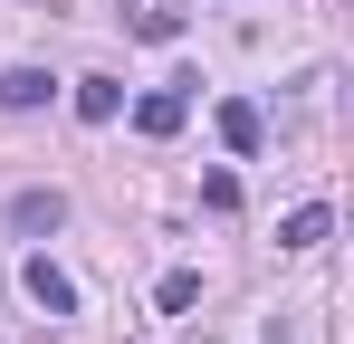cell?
Masks as SVG:
<instances>
[{
	"instance_id": "6da1fadb",
	"label": "cell",
	"mask_w": 354,
	"mask_h": 344,
	"mask_svg": "<svg viewBox=\"0 0 354 344\" xmlns=\"http://www.w3.org/2000/svg\"><path fill=\"white\" fill-rule=\"evenodd\" d=\"M19 287H29V306H39V316H77V278H67L48 249H39V258L19 268Z\"/></svg>"
},
{
	"instance_id": "7a4b0ae2",
	"label": "cell",
	"mask_w": 354,
	"mask_h": 344,
	"mask_svg": "<svg viewBox=\"0 0 354 344\" xmlns=\"http://www.w3.org/2000/svg\"><path fill=\"white\" fill-rule=\"evenodd\" d=\"M182 115H192V96L182 86H153V96H134V134L163 144V134H182Z\"/></svg>"
},
{
	"instance_id": "3957f363",
	"label": "cell",
	"mask_w": 354,
	"mask_h": 344,
	"mask_svg": "<svg viewBox=\"0 0 354 344\" xmlns=\"http://www.w3.org/2000/svg\"><path fill=\"white\" fill-rule=\"evenodd\" d=\"M221 144H230V153H259V144H268V124H259L249 96H221Z\"/></svg>"
},
{
	"instance_id": "277c9868",
	"label": "cell",
	"mask_w": 354,
	"mask_h": 344,
	"mask_svg": "<svg viewBox=\"0 0 354 344\" xmlns=\"http://www.w3.org/2000/svg\"><path fill=\"white\" fill-rule=\"evenodd\" d=\"M326 229H335V211H326V201H306V211L278 220V249H326Z\"/></svg>"
},
{
	"instance_id": "5b68a950",
	"label": "cell",
	"mask_w": 354,
	"mask_h": 344,
	"mask_svg": "<svg viewBox=\"0 0 354 344\" xmlns=\"http://www.w3.org/2000/svg\"><path fill=\"white\" fill-rule=\"evenodd\" d=\"M77 115H86V124H115V115H124V86H115V77H77Z\"/></svg>"
},
{
	"instance_id": "8992f818",
	"label": "cell",
	"mask_w": 354,
	"mask_h": 344,
	"mask_svg": "<svg viewBox=\"0 0 354 344\" xmlns=\"http://www.w3.org/2000/svg\"><path fill=\"white\" fill-rule=\"evenodd\" d=\"M0 106H48V67H0Z\"/></svg>"
},
{
	"instance_id": "52a82bcc",
	"label": "cell",
	"mask_w": 354,
	"mask_h": 344,
	"mask_svg": "<svg viewBox=\"0 0 354 344\" xmlns=\"http://www.w3.org/2000/svg\"><path fill=\"white\" fill-rule=\"evenodd\" d=\"M10 220H19V229H58L67 201H58V191H19V201H10Z\"/></svg>"
},
{
	"instance_id": "ba28073f",
	"label": "cell",
	"mask_w": 354,
	"mask_h": 344,
	"mask_svg": "<svg viewBox=\"0 0 354 344\" xmlns=\"http://www.w3.org/2000/svg\"><path fill=\"white\" fill-rule=\"evenodd\" d=\"M192 306H201V278L173 268V278H163V316H192Z\"/></svg>"
},
{
	"instance_id": "9c48e42d",
	"label": "cell",
	"mask_w": 354,
	"mask_h": 344,
	"mask_svg": "<svg viewBox=\"0 0 354 344\" xmlns=\"http://www.w3.org/2000/svg\"><path fill=\"white\" fill-rule=\"evenodd\" d=\"M134 39H153V48H173V39H182V19H173V10H134Z\"/></svg>"
},
{
	"instance_id": "30bf717a",
	"label": "cell",
	"mask_w": 354,
	"mask_h": 344,
	"mask_svg": "<svg viewBox=\"0 0 354 344\" xmlns=\"http://www.w3.org/2000/svg\"><path fill=\"white\" fill-rule=\"evenodd\" d=\"M268 344H326V325H316V316H278V325H268Z\"/></svg>"
}]
</instances>
